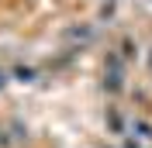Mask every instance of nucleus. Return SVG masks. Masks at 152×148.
Here are the masks:
<instances>
[{
    "mask_svg": "<svg viewBox=\"0 0 152 148\" xmlns=\"http://www.w3.org/2000/svg\"><path fill=\"white\" fill-rule=\"evenodd\" d=\"M0 83H4V76H0Z\"/></svg>",
    "mask_w": 152,
    "mask_h": 148,
    "instance_id": "nucleus-1",
    "label": "nucleus"
}]
</instances>
